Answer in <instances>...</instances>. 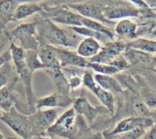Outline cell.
Masks as SVG:
<instances>
[{"instance_id":"cell-1","label":"cell","mask_w":156,"mask_h":139,"mask_svg":"<svg viewBox=\"0 0 156 139\" xmlns=\"http://www.w3.org/2000/svg\"><path fill=\"white\" fill-rule=\"evenodd\" d=\"M37 37L39 46L49 45L64 48H77L81 41V36L69 27L61 28L48 18L37 22Z\"/></svg>"},{"instance_id":"cell-2","label":"cell","mask_w":156,"mask_h":139,"mask_svg":"<svg viewBox=\"0 0 156 139\" xmlns=\"http://www.w3.org/2000/svg\"><path fill=\"white\" fill-rule=\"evenodd\" d=\"M9 50L11 53V60L14 65V68L18 78V81L21 82L24 92L25 97L27 100V104L28 105L29 109L32 113L35 110V103H36V97L33 90V73L28 69L26 59H25V49L17 45L15 42L9 41Z\"/></svg>"},{"instance_id":"cell-3","label":"cell","mask_w":156,"mask_h":139,"mask_svg":"<svg viewBox=\"0 0 156 139\" xmlns=\"http://www.w3.org/2000/svg\"><path fill=\"white\" fill-rule=\"evenodd\" d=\"M6 36L9 41L20 42V46L25 50H37L39 43L37 37V22H27L18 25L12 31L7 32Z\"/></svg>"},{"instance_id":"cell-4","label":"cell","mask_w":156,"mask_h":139,"mask_svg":"<svg viewBox=\"0 0 156 139\" xmlns=\"http://www.w3.org/2000/svg\"><path fill=\"white\" fill-rule=\"evenodd\" d=\"M0 121L5 123L20 138L26 139L33 137L28 116L19 112L16 107H13L8 112L2 113Z\"/></svg>"},{"instance_id":"cell-5","label":"cell","mask_w":156,"mask_h":139,"mask_svg":"<svg viewBox=\"0 0 156 139\" xmlns=\"http://www.w3.org/2000/svg\"><path fill=\"white\" fill-rule=\"evenodd\" d=\"M44 18H48L55 24L70 26H81V15L68 8L66 5L49 7L45 5L43 9Z\"/></svg>"},{"instance_id":"cell-6","label":"cell","mask_w":156,"mask_h":139,"mask_svg":"<svg viewBox=\"0 0 156 139\" xmlns=\"http://www.w3.org/2000/svg\"><path fill=\"white\" fill-rule=\"evenodd\" d=\"M82 85L97 97V98L100 100V102L102 104V106L108 109L111 116H112L115 113L116 107H115L114 95L112 93L103 89L96 83L94 75L92 74V72L90 69H86L83 73Z\"/></svg>"},{"instance_id":"cell-7","label":"cell","mask_w":156,"mask_h":139,"mask_svg":"<svg viewBox=\"0 0 156 139\" xmlns=\"http://www.w3.org/2000/svg\"><path fill=\"white\" fill-rule=\"evenodd\" d=\"M77 117L78 115L72 107L68 108L48 128L47 134L52 137H58L62 139H69L75 128Z\"/></svg>"},{"instance_id":"cell-8","label":"cell","mask_w":156,"mask_h":139,"mask_svg":"<svg viewBox=\"0 0 156 139\" xmlns=\"http://www.w3.org/2000/svg\"><path fill=\"white\" fill-rule=\"evenodd\" d=\"M58 117V108L36 110L31 115H28L33 136H45L48 128L56 122Z\"/></svg>"},{"instance_id":"cell-9","label":"cell","mask_w":156,"mask_h":139,"mask_svg":"<svg viewBox=\"0 0 156 139\" xmlns=\"http://www.w3.org/2000/svg\"><path fill=\"white\" fill-rule=\"evenodd\" d=\"M72 107L74 108L76 114L78 116L82 117L83 118L86 119V121L90 124L92 125L94 120L97 118L98 116L100 115H105V114H110L108 109L106 107H93L90 105L89 102L88 98L86 97L84 91H82L81 95L74 99Z\"/></svg>"},{"instance_id":"cell-10","label":"cell","mask_w":156,"mask_h":139,"mask_svg":"<svg viewBox=\"0 0 156 139\" xmlns=\"http://www.w3.org/2000/svg\"><path fill=\"white\" fill-rule=\"evenodd\" d=\"M126 48H127V43H125L122 40L110 41L106 43L104 46H101L100 52L89 61L111 65L112 62L118 56L122 55Z\"/></svg>"},{"instance_id":"cell-11","label":"cell","mask_w":156,"mask_h":139,"mask_svg":"<svg viewBox=\"0 0 156 139\" xmlns=\"http://www.w3.org/2000/svg\"><path fill=\"white\" fill-rule=\"evenodd\" d=\"M153 127H154V122L151 117H131L121 120L111 132L107 133L110 135H120L133 131L137 127L146 129Z\"/></svg>"},{"instance_id":"cell-12","label":"cell","mask_w":156,"mask_h":139,"mask_svg":"<svg viewBox=\"0 0 156 139\" xmlns=\"http://www.w3.org/2000/svg\"><path fill=\"white\" fill-rule=\"evenodd\" d=\"M83 17L93 19L101 23H111L104 16V7L90 3H71L64 5Z\"/></svg>"},{"instance_id":"cell-13","label":"cell","mask_w":156,"mask_h":139,"mask_svg":"<svg viewBox=\"0 0 156 139\" xmlns=\"http://www.w3.org/2000/svg\"><path fill=\"white\" fill-rule=\"evenodd\" d=\"M55 47V52L58 62L62 68L65 67H78L88 69L89 60L80 56L77 52L71 51L64 47Z\"/></svg>"},{"instance_id":"cell-14","label":"cell","mask_w":156,"mask_h":139,"mask_svg":"<svg viewBox=\"0 0 156 139\" xmlns=\"http://www.w3.org/2000/svg\"><path fill=\"white\" fill-rule=\"evenodd\" d=\"M73 101L74 99L69 96H62L54 92L51 95L37 99L35 103V110L68 107L73 104Z\"/></svg>"},{"instance_id":"cell-15","label":"cell","mask_w":156,"mask_h":139,"mask_svg":"<svg viewBox=\"0 0 156 139\" xmlns=\"http://www.w3.org/2000/svg\"><path fill=\"white\" fill-rule=\"evenodd\" d=\"M47 75L50 77L55 86V92L62 96H69L70 88L69 86L67 76L65 75L62 67L49 68L44 70Z\"/></svg>"},{"instance_id":"cell-16","label":"cell","mask_w":156,"mask_h":139,"mask_svg":"<svg viewBox=\"0 0 156 139\" xmlns=\"http://www.w3.org/2000/svg\"><path fill=\"white\" fill-rule=\"evenodd\" d=\"M40 0H0V26L3 29L5 25L12 21L16 8L24 3H33Z\"/></svg>"},{"instance_id":"cell-17","label":"cell","mask_w":156,"mask_h":139,"mask_svg":"<svg viewBox=\"0 0 156 139\" xmlns=\"http://www.w3.org/2000/svg\"><path fill=\"white\" fill-rule=\"evenodd\" d=\"M140 10L138 8L128 5H115L112 7H104V16L112 22L117 19H125L127 17L139 16Z\"/></svg>"},{"instance_id":"cell-18","label":"cell","mask_w":156,"mask_h":139,"mask_svg":"<svg viewBox=\"0 0 156 139\" xmlns=\"http://www.w3.org/2000/svg\"><path fill=\"white\" fill-rule=\"evenodd\" d=\"M17 81L18 78L0 89V108L3 113L8 112L13 107H16V96L14 89Z\"/></svg>"},{"instance_id":"cell-19","label":"cell","mask_w":156,"mask_h":139,"mask_svg":"<svg viewBox=\"0 0 156 139\" xmlns=\"http://www.w3.org/2000/svg\"><path fill=\"white\" fill-rule=\"evenodd\" d=\"M101 48V45L98 40L91 37H85L78 45L76 52L80 56L90 60L100 52Z\"/></svg>"},{"instance_id":"cell-20","label":"cell","mask_w":156,"mask_h":139,"mask_svg":"<svg viewBox=\"0 0 156 139\" xmlns=\"http://www.w3.org/2000/svg\"><path fill=\"white\" fill-rule=\"evenodd\" d=\"M38 56L46 69L61 67L57 57L55 47L49 45H40L37 49Z\"/></svg>"},{"instance_id":"cell-21","label":"cell","mask_w":156,"mask_h":139,"mask_svg":"<svg viewBox=\"0 0 156 139\" xmlns=\"http://www.w3.org/2000/svg\"><path fill=\"white\" fill-rule=\"evenodd\" d=\"M45 5H41L38 4L37 2H33V3H24L21 4L16 10L15 11L14 15H13V18L12 21H19V20H23L26 19L28 16H31L35 14L40 13L43 11Z\"/></svg>"},{"instance_id":"cell-22","label":"cell","mask_w":156,"mask_h":139,"mask_svg":"<svg viewBox=\"0 0 156 139\" xmlns=\"http://www.w3.org/2000/svg\"><path fill=\"white\" fill-rule=\"evenodd\" d=\"M94 78L96 83L102 87L103 89L114 94H119L122 93L123 88L122 86L121 82H119L115 77L112 76H107V75H101V74H95Z\"/></svg>"},{"instance_id":"cell-23","label":"cell","mask_w":156,"mask_h":139,"mask_svg":"<svg viewBox=\"0 0 156 139\" xmlns=\"http://www.w3.org/2000/svg\"><path fill=\"white\" fill-rule=\"evenodd\" d=\"M122 56L126 58L130 65H147L150 64L153 60V57L150 54L128 46L122 53Z\"/></svg>"},{"instance_id":"cell-24","label":"cell","mask_w":156,"mask_h":139,"mask_svg":"<svg viewBox=\"0 0 156 139\" xmlns=\"http://www.w3.org/2000/svg\"><path fill=\"white\" fill-rule=\"evenodd\" d=\"M138 25L129 18L122 19L119 23H117L115 26V32L117 35L129 38H135L137 36Z\"/></svg>"},{"instance_id":"cell-25","label":"cell","mask_w":156,"mask_h":139,"mask_svg":"<svg viewBox=\"0 0 156 139\" xmlns=\"http://www.w3.org/2000/svg\"><path fill=\"white\" fill-rule=\"evenodd\" d=\"M25 59L28 69L34 74L37 70H45L46 67L39 59L37 50H25Z\"/></svg>"},{"instance_id":"cell-26","label":"cell","mask_w":156,"mask_h":139,"mask_svg":"<svg viewBox=\"0 0 156 139\" xmlns=\"http://www.w3.org/2000/svg\"><path fill=\"white\" fill-rule=\"evenodd\" d=\"M127 46L145 52L147 54H156V40H149L146 38H137L128 43Z\"/></svg>"},{"instance_id":"cell-27","label":"cell","mask_w":156,"mask_h":139,"mask_svg":"<svg viewBox=\"0 0 156 139\" xmlns=\"http://www.w3.org/2000/svg\"><path fill=\"white\" fill-rule=\"evenodd\" d=\"M81 25H82V26H85L87 28H90L91 30L100 32V33L107 36L112 41H113V38H114L113 33L112 32V30L110 28H108L102 23L96 21V20H93V19H90V18H86V17L81 16Z\"/></svg>"},{"instance_id":"cell-28","label":"cell","mask_w":156,"mask_h":139,"mask_svg":"<svg viewBox=\"0 0 156 139\" xmlns=\"http://www.w3.org/2000/svg\"><path fill=\"white\" fill-rule=\"evenodd\" d=\"M71 30H73L76 34L80 35V36H84V37H91V38H94L96 40H98L100 43L102 42L104 44L112 41L107 36L100 33V32H97V31H94V30H91L90 28H87L85 26H70L69 27Z\"/></svg>"},{"instance_id":"cell-29","label":"cell","mask_w":156,"mask_h":139,"mask_svg":"<svg viewBox=\"0 0 156 139\" xmlns=\"http://www.w3.org/2000/svg\"><path fill=\"white\" fill-rule=\"evenodd\" d=\"M16 78L17 76L14 66L11 65L10 62L5 63L0 68V89L7 86L9 83H11Z\"/></svg>"},{"instance_id":"cell-30","label":"cell","mask_w":156,"mask_h":139,"mask_svg":"<svg viewBox=\"0 0 156 139\" xmlns=\"http://www.w3.org/2000/svg\"><path fill=\"white\" fill-rule=\"evenodd\" d=\"M88 69H90L97 74L107 75V76H112V75H116L119 73V70L112 65L95 63V62H90V61H89Z\"/></svg>"},{"instance_id":"cell-31","label":"cell","mask_w":156,"mask_h":139,"mask_svg":"<svg viewBox=\"0 0 156 139\" xmlns=\"http://www.w3.org/2000/svg\"><path fill=\"white\" fill-rule=\"evenodd\" d=\"M63 69H66V71H69L71 74L69 77H67L70 90H76L80 88L82 86V77H80V76H79L78 74L74 73L72 69H69L68 67H65Z\"/></svg>"},{"instance_id":"cell-32","label":"cell","mask_w":156,"mask_h":139,"mask_svg":"<svg viewBox=\"0 0 156 139\" xmlns=\"http://www.w3.org/2000/svg\"><path fill=\"white\" fill-rule=\"evenodd\" d=\"M144 103L152 111L156 110V93L152 90H145L143 92Z\"/></svg>"},{"instance_id":"cell-33","label":"cell","mask_w":156,"mask_h":139,"mask_svg":"<svg viewBox=\"0 0 156 139\" xmlns=\"http://www.w3.org/2000/svg\"><path fill=\"white\" fill-rule=\"evenodd\" d=\"M112 66H113L115 68H117L119 70V72H122L125 69H127L130 66V64L128 63V61L126 60V58L122 55L118 56L111 64Z\"/></svg>"},{"instance_id":"cell-34","label":"cell","mask_w":156,"mask_h":139,"mask_svg":"<svg viewBox=\"0 0 156 139\" xmlns=\"http://www.w3.org/2000/svg\"><path fill=\"white\" fill-rule=\"evenodd\" d=\"M11 61V53L10 50L8 51H5L3 54L0 55V68L7 62Z\"/></svg>"},{"instance_id":"cell-35","label":"cell","mask_w":156,"mask_h":139,"mask_svg":"<svg viewBox=\"0 0 156 139\" xmlns=\"http://www.w3.org/2000/svg\"><path fill=\"white\" fill-rule=\"evenodd\" d=\"M5 139H24L20 138V137H5ZM26 139H55L52 137H45V136H33L31 137H28V138Z\"/></svg>"},{"instance_id":"cell-36","label":"cell","mask_w":156,"mask_h":139,"mask_svg":"<svg viewBox=\"0 0 156 139\" xmlns=\"http://www.w3.org/2000/svg\"><path fill=\"white\" fill-rule=\"evenodd\" d=\"M131 2H133V4H135L137 6H139V7H145V8H147L148 7V5H147V4L144 1V0H130Z\"/></svg>"},{"instance_id":"cell-37","label":"cell","mask_w":156,"mask_h":139,"mask_svg":"<svg viewBox=\"0 0 156 139\" xmlns=\"http://www.w3.org/2000/svg\"><path fill=\"white\" fill-rule=\"evenodd\" d=\"M0 139H5V137L1 132H0Z\"/></svg>"},{"instance_id":"cell-38","label":"cell","mask_w":156,"mask_h":139,"mask_svg":"<svg viewBox=\"0 0 156 139\" xmlns=\"http://www.w3.org/2000/svg\"><path fill=\"white\" fill-rule=\"evenodd\" d=\"M2 113H3V112H2V110H1V108H0V116L2 115Z\"/></svg>"},{"instance_id":"cell-39","label":"cell","mask_w":156,"mask_h":139,"mask_svg":"<svg viewBox=\"0 0 156 139\" xmlns=\"http://www.w3.org/2000/svg\"><path fill=\"white\" fill-rule=\"evenodd\" d=\"M1 30H2V28H1V26H0V35H1Z\"/></svg>"},{"instance_id":"cell-40","label":"cell","mask_w":156,"mask_h":139,"mask_svg":"<svg viewBox=\"0 0 156 139\" xmlns=\"http://www.w3.org/2000/svg\"><path fill=\"white\" fill-rule=\"evenodd\" d=\"M154 71H155V73H156V69H154Z\"/></svg>"},{"instance_id":"cell-41","label":"cell","mask_w":156,"mask_h":139,"mask_svg":"<svg viewBox=\"0 0 156 139\" xmlns=\"http://www.w3.org/2000/svg\"><path fill=\"white\" fill-rule=\"evenodd\" d=\"M40 1H41V0H40Z\"/></svg>"}]
</instances>
